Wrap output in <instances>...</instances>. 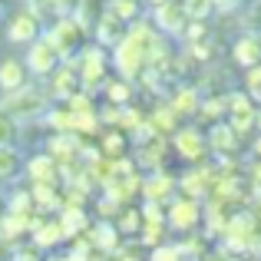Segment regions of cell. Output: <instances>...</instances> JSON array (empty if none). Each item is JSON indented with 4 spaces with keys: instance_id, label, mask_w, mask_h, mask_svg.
Masks as SVG:
<instances>
[{
    "instance_id": "obj_1",
    "label": "cell",
    "mask_w": 261,
    "mask_h": 261,
    "mask_svg": "<svg viewBox=\"0 0 261 261\" xmlns=\"http://www.w3.org/2000/svg\"><path fill=\"white\" fill-rule=\"evenodd\" d=\"M162 60H169L166 43H162L159 30L146 20H136L129 27V33L122 37V43L113 50V66L119 73V80H126V83H133L142 73H152Z\"/></svg>"
},
{
    "instance_id": "obj_2",
    "label": "cell",
    "mask_w": 261,
    "mask_h": 261,
    "mask_svg": "<svg viewBox=\"0 0 261 261\" xmlns=\"http://www.w3.org/2000/svg\"><path fill=\"white\" fill-rule=\"evenodd\" d=\"M43 37L50 40L53 46H57L60 60H63L66 66H73V63L80 60V53L86 50V27L80 23L76 17H63V20H57L50 30H43Z\"/></svg>"
},
{
    "instance_id": "obj_3",
    "label": "cell",
    "mask_w": 261,
    "mask_h": 261,
    "mask_svg": "<svg viewBox=\"0 0 261 261\" xmlns=\"http://www.w3.org/2000/svg\"><path fill=\"white\" fill-rule=\"evenodd\" d=\"M73 66H76L80 83H83L86 93H93V89L109 83V53L102 50V46H86Z\"/></svg>"
},
{
    "instance_id": "obj_4",
    "label": "cell",
    "mask_w": 261,
    "mask_h": 261,
    "mask_svg": "<svg viewBox=\"0 0 261 261\" xmlns=\"http://www.w3.org/2000/svg\"><path fill=\"white\" fill-rule=\"evenodd\" d=\"M205 218V208L202 202H195V198H185V195H175L172 202L166 205V225L175 231H182V235H192V231L202 225Z\"/></svg>"
},
{
    "instance_id": "obj_5",
    "label": "cell",
    "mask_w": 261,
    "mask_h": 261,
    "mask_svg": "<svg viewBox=\"0 0 261 261\" xmlns=\"http://www.w3.org/2000/svg\"><path fill=\"white\" fill-rule=\"evenodd\" d=\"M27 73H37V76H53V73L63 66V60H60L57 46L50 43L46 37H40L37 43L27 46V60H23Z\"/></svg>"
},
{
    "instance_id": "obj_6",
    "label": "cell",
    "mask_w": 261,
    "mask_h": 261,
    "mask_svg": "<svg viewBox=\"0 0 261 261\" xmlns=\"http://www.w3.org/2000/svg\"><path fill=\"white\" fill-rule=\"evenodd\" d=\"M189 23H192V17H189L182 0H162L152 10V27L162 33H185Z\"/></svg>"
},
{
    "instance_id": "obj_7",
    "label": "cell",
    "mask_w": 261,
    "mask_h": 261,
    "mask_svg": "<svg viewBox=\"0 0 261 261\" xmlns=\"http://www.w3.org/2000/svg\"><path fill=\"white\" fill-rule=\"evenodd\" d=\"M86 242L93 245V251L99 258H113L116 251L126 245V238L119 235V228H116V222H93L86 231Z\"/></svg>"
},
{
    "instance_id": "obj_8",
    "label": "cell",
    "mask_w": 261,
    "mask_h": 261,
    "mask_svg": "<svg viewBox=\"0 0 261 261\" xmlns=\"http://www.w3.org/2000/svg\"><path fill=\"white\" fill-rule=\"evenodd\" d=\"M43 37V27H40V13L37 10H20L10 17V23H7V40L10 43H37V40Z\"/></svg>"
},
{
    "instance_id": "obj_9",
    "label": "cell",
    "mask_w": 261,
    "mask_h": 261,
    "mask_svg": "<svg viewBox=\"0 0 261 261\" xmlns=\"http://www.w3.org/2000/svg\"><path fill=\"white\" fill-rule=\"evenodd\" d=\"M172 146H175V152L182 155V159H189V162H202L205 155H208V139H205L202 129H195V126L175 129Z\"/></svg>"
},
{
    "instance_id": "obj_10",
    "label": "cell",
    "mask_w": 261,
    "mask_h": 261,
    "mask_svg": "<svg viewBox=\"0 0 261 261\" xmlns=\"http://www.w3.org/2000/svg\"><path fill=\"white\" fill-rule=\"evenodd\" d=\"M23 172L30 178V185H63L60 166H57V159H53L50 152H40V155H33V159H27Z\"/></svg>"
},
{
    "instance_id": "obj_11",
    "label": "cell",
    "mask_w": 261,
    "mask_h": 261,
    "mask_svg": "<svg viewBox=\"0 0 261 261\" xmlns=\"http://www.w3.org/2000/svg\"><path fill=\"white\" fill-rule=\"evenodd\" d=\"M175 192H178V182H175L169 172H162V169L142 178V198H146V202L169 205V202L175 198Z\"/></svg>"
},
{
    "instance_id": "obj_12",
    "label": "cell",
    "mask_w": 261,
    "mask_h": 261,
    "mask_svg": "<svg viewBox=\"0 0 261 261\" xmlns=\"http://www.w3.org/2000/svg\"><path fill=\"white\" fill-rule=\"evenodd\" d=\"M93 33H96V46H102V50H106V46H113V50H116V46L122 43V37L129 33V23H122L116 13L102 10L99 20L93 23Z\"/></svg>"
},
{
    "instance_id": "obj_13",
    "label": "cell",
    "mask_w": 261,
    "mask_h": 261,
    "mask_svg": "<svg viewBox=\"0 0 261 261\" xmlns=\"http://www.w3.org/2000/svg\"><path fill=\"white\" fill-rule=\"evenodd\" d=\"M255 116H258V106L248 93H235L228 96V126L235 133H248L255 126Z\"/></svg>"
},
{
    "instance_id": "obj_14",
    "label": "cell",
    "mask_w": 261,
    "mask_h": 261,
    "mask_svg": "<svg viewBox=\"0 0 261 261\" xmlns=\"http://www.w3.org/2000/svg\"><path fill=\"white\" fill-rule=\"evenodd\" d=\"M43 106H46V99H43V93H30V89H20V93H10L4 99V113L7 116H13V119H23V116H37V113H43Z\"/></svg>"
},
{
    "instance_id": "obj_15",
    "label": "cell",
    "mask_w": 261,
    "mask_h": 261,
    "mask_svg": "<svg viewBox=\"0 0 261 261\" xmlns=\"http://www.w3.org/2000/svg\"><path fill=\"white\" fill-rule=\"evenodd\" d=\"M50 93H53V99H63V102H70L73 96H80V93H83V83H80L76 66H66V63L60 66V70L53 73Z\"/></svg>"
},
{
    "instance_id": "obj_16",
    "label": "cell",
    "mask_w": 261,
    "mask_h": 261,
    "mask_svg": "<svg viewBox=\"0 0 261 261\" xmlns=\"http://www.w3.org/2000/svg\"><path fill=\"white\" fill-rule=\"evenodd\" d=\"M30 198L40 215H46V212L60 215V208H63V185H30Z\"/></svg>"
},
{
    "instance_id": "obj_17",
    "label": "cell",
    "mask_w": 261,
    "mask_h": 261,
    "mask_svg": "<svg viewBox=\"0 0 261 261\" xmlns=\"http://www.w3.org/2000/svg\"><path fill=\"white\" fill-rule=\"evenodd\" d=\"M27 76H30V73H27L23 60H4V63H0V89H4L7 96L27 89Z\"/></svg>"
},
{
    "instance_id": "obj_18",
    "label": "cell",
    "mask_w": 261,
    "mask_h": 261,
    "mask_svg": "<svg viewBox=\"0 0 261 261\" xmlns=\"http://www.w3.org/2000/svg\"><path fill=\"white\" fill-rule=\"evenodd\" d=\"M57 222H60V228H63L66 242H73V238L86 235L89 225H93V222H89V215H86V208H60Z\"/></svg>"
},
{
    "instance_id": "obj_19",
    "label": "cell",
    "mask_w": 261,
    "mask_h": 261,
    "mask_svg": "<svg viewBox=\"0 0 261 261\" xmlns=\"http://www.w3.org/2000/svg\"><path fill=\"white\" fill-rule=\"evenodd\" d=\"M208 152H218V155H231L238 152V133L228 126V122H215L208 133Z\"/></svg>"
},
{
    "instance_id": "obj_20",
    "label": "cell",
    "mask_w": 261,
    "mask_h": 261,
    "mask_svg": "<svg viewBox=\"0 0 261 261\" xmlns=\"http://www.w3.org/2000/svg\"><path fill=\"white\" fill-rule=\"evenodd\" d=\"M63 242H66V235H63V228H60L57 218H46V222L30 235V245L40 248V251H50V248H57V245H63Z\"/></svg>"
},
{
    "instance_id": "obj_21",
    "label": "cell",
    "mask_w": 261,
    "mask_h": 261,
    "mask_svg": "<svg viewBox=\"0 0 261 261\" xmlns=\"http://www.w3.org/2000/svg\"><path fill=\"white\" fill-rule=\"evenodd\" d=\"M99 152L106 155V159H126V152H129V133H122L119 126H113V129H106L102 133V146H99Z\"/></svg>"
},
{
    "instance_id": "obj_22",
    "label": "cell",
    "mask_w": 261,
    "mask_h": 261,
    "mask_svg": "<svg viewBox=\"0 0 261 261\" xmlns=\"http://www.w3.org/2000/svg\"><path fill=\"white\" fill-rule=\"evenodd\" d=\"M175 122H178V116H175V109L169 106V102H159V106L152 109V116H149V122L146 126L152 129L155 136H159V139H166L169 133L175 136Z\"/></svg>"
},
{
    "instance_id": "obj_23",
    "label": "cell",
    "mask_w": 261,
    "mask_h": 261,
    "mask_svg": "<svg viewBox=\"0 0 261 261\" xmlns=\"http://www.w3.org/2000/svg\"><path fill=\"white\" fill-rule=\"evenodd\" d=\"M235 60L245 70H255L261 66V37H242L235 43Z\"/></svg>"
},
{
    "instance_id": "obj_24",
    "label": "cell",
    "mask_w": 261,
    "mask_h": 261,
    "mask_svg": "<svg viewBox=\"0 0 261 261\" xmlns=\"http://www.w3.org/2000/svg\"><path fill=\"white\" fill-rule=\"evenodd\" d=\"M116 228H119L122 238H133L142 231V212L136 208V205H126V208L119 212V218H116Z\"/></svg>"
},
{
    "instance_id": "obj_25",
    "label": "cell",
    "mask_w": 261,
    "mask_h": 261,
    "mask_svg": "<svg viewBox=\"0 0 261 261\" xmlns=\"http://www.w3.org/2000/svg\"><path fill=\"white\" fill-rule=\"evenodd\" d=\"M102 93H106V102H109V106L126 109L129 99H133V83H126V80H109V83L102 86Z\"/></svg>"
},
{
    "instance_id": "obj_26",
    "label": "cell",
    "mask_w": 261,
    "mask_h": 261,
    "mask_svg": "<svg viewBox=\"0 0 261 261\" xmlns=\"http://www.w3.org/2000/svg\"><path fill=\"white\" fill-rule=\"evenodd\" d=\"M7 215H20V218H30V215H37V208H33V198H30V189H20V192H13L10 198H7Z\"/></svg>"
},
{
    "instance_id": "obj_27",
    "label": "cell",
    "mask_w": 261,
    "mask_h": 261,
    "mask_svg": "<svg viewBox=\"0 0 261 261\" xmlns=\"http://www.w3.org/2000/svg\"><path fill=\"white\" fill-rule=\"evenodd\" d=\"M169 106L175 109V116H192V113H198V109H202V102H198V93L195 89H178V93L172 96V102H169Z\"/></svg>"
},
{
    "instance_id": "obj_28",
    "label": "cell",
    "mask_w": 261,
    "mask_h": 261,
    "mask_svg": "<svg viewBox=\"0 0 261 261\" xmlns=\"http://www.w3.org/2000/svg\"><path fill=\"white\" fill-rule=\"evenodd\" d=\"M20 169H23V159H20L17 149H0V182L17 178Z\"/></svg>"
},
{
    "instance_id": "obj_29",
    "label": "cell",
    "mask_w": 261,
    "mask_h": 261,
    "mask_svg": "<svg viewBox=\"0 0 261 261\" xmlns=\"http://www.w3.org/2000/svg\"><path fill=\"white\" fill-rule=\"evenodd\" d=\"M166 231H169V225H166V222H142L139 242H142V245H149V248H159V245L166 242Z\"/></svg>"
},
{
    "instance_id": "obj_30",
    "label": "cell",
    "mask_w": 261,
    "mask_h": 261,
    "mask_svg": "<svg viewBox=\"0 0 261 261\" xmlns=\"http://www.w3.org/2000/svg\"><path fill=\"white\" fill-rule=\"evenodd\" d=\"M106 10H109V13H116V17H119L122 23H129V27L139 20V4H136V0H109Z\"/></svg>"
},
{
    "instance_id": "obj_31",
    "label": "cell",
    "mask_w": 261,
    "mask_h": 261,
    "mask_svg": "<svg viewBox=\"0 0 261 261\" xmlns=\"http://www.w3.org/2000/svg\"><path fill=\"white\" fill-rule=\"evenodd\" d=\"M46 122H50V129H53L57 136H63V133H73V113H70L66 106H60V109H50Z\"/></svg>"
},
{
    "instance_id": "obj_32",
    "label": "cell",
    "mask_w": 261,
    "mask_h": 261,
    "mask_svg": "<svg viewBox=\"0 0 261 261\" xmlns=\"http://www.w3.org/2000/svg\"><path fill=\"white\" fill-rule=\"evenodd\" d=\"M17 119L13 116H7L4 109H0V149H13V142H17Z\"/></svg>"
},
{
    "instance_id": "obj_33",
    "label": "cell",
    "mask_w": 261,
    "mask_h": 261,
    "mask_svg": "<svg viewBox=\"0 0 261 261\" xmlns=\"http://www.w3.org/2000/svg\"><path fill=\"white\" fill-rule=\"evenodd\" d=\"M149 261H185V255L175 242H162L159 248H149Z\"/></svg>"
},
{
    "instance_id": "obj_34",
    "label": "cell",
    "mask_w": 261,
    "mask_h": 261,
    "mask_svg": "<svg viewBox=\"0 0 261 261\" xmlns=\"http://www.w3.org/2000/svg\"><path fill=\"white\" fill-rule=\"evenodd\" d=\"M43 4L57 13V20H63V17H76L80 7H83V0H43Z\"/></svg>"
},
{
    "instance_id": "obj_35",
    "label": "cell",
    "mask_w": 261,
    "mask_h": 261,
    "mask_svg": "<svg viewBox=\"0 0 261 261\" xmlns=\"http://www.w3.org/2000/svg\"><path fill=\"white\" fill-rule=\"evenodd\" d=\"M10 261H43V251L33 248V245H13Z\"/></svg>"
},
{
    "instance_id": "obj_36",
    "label": "cell",
    "mask_w": 261,
    "mask_h": 261,
    "mask_svg": "<svg viewBox=\"0 0 261 261\" xmlns=\"http://www.w3.org/2000/svg\"><path fill=\"white\" fill-rule=\"evenodd\" d=\"M248 96H255V99H261V66H255V70H248Z\"/></svg>"
},
{
    "instance_id": "obj_37",
    "label": "cell",
    "mask_w": 261,
    "mask_h": 261,
    "mask_svg": "<svg viewBox=\"0 0 261 261\" xmlns=\"http://www.w3.org/2000/svg\"><path fill=\"white\" fill-rule=\"evenodd\" d=\"M255 152H258V159H261V139L255 142Z\"/></svg>"
},
{
    "instance_id": "obj_38",
    "label": "cell",
    "mask_w": 261,
    "mask_h": 261,
    "mask_svg": "<svg viewBox=\"0 0 261 261\" xmlns=\"http://www.w3.org/2000/svg\"><path fill=\"white\" fill-rule=\"evenodd\" d=\"M159 4H162V0H155V7H159Z\"/></svg>"
}]
</instances>
